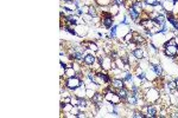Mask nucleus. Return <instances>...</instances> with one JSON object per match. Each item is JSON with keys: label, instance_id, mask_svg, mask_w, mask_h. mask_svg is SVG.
<instances>
[{"label": "nucleus", "instance_id": "nucleus-28", "mask_svg": "<svg viewBox=\"0 0 178 118\" xmlns=\"http://www.w3.org/2000/svg\"><path fill=\"white\" fill-rule=\"evenodd\" d=\"M132 39H133V33H128V34L125 37V42H126V43H130Z\"/></svg>", "mask_w": 178, "mask_h": 118}, {"label": "nucleus", "instance_id": "nucleus-22", "mask_svg": "<svg viewBox=\"0 0 178 118\" xmlns=\"http://www.w3.org/2000/svg\"><path fill=\"white\" fill-rule=\"evenodd\" d=\"M113 5H118V6H123L126 5V0H112Z\"/></svg>", "mask_w": 178, "mask_h": 118}, {"label": "nucleus", "instance_id": "nucleus-26", "mask_svg": "<svg viewBox=\"0 0 178 118\" xmlns=\"http://www.w3.org/2000/svg\"><path fill=\"white\" fill-rule=\"evenodd\" d=\"M133 117H135V118H143V117H146V115H143V112L140 111H135L134 113H133Z\"/></svg>", "mask_w": 178, "mask_h": 118}, {"label": "nucleus", "instance_id": "nucleus-13", "mask_svg": "<svg viewBox=\"0 0 178 118\" xmlns=\"http://www.w3.org/2000/svg\"><path fill=\"white\" fill-rule=\"evenodd\" d=\"M152 20H153V23H155L156 25H158V26H164L165 21H166V19H165V17H164L163 14L156 16L155 18H152Z\"/></svg>", "mask_w": 178, "mask_h": 118}, {"label": "nucleus", "instance_id": "nucleus-35", "mask_svg": "<svg viewBox=\"0 0 178 118\" xmlns=\"http://www.w3.org/2000/svg\"><path fill=\"white\" fill-rule=\"evenodd\" d=\"M168 1H172V3H173V1H175V0H168Z\"/></svg>", "mask_w": 178, "mask_h": 118}, {"label": "nucleus", "instance_id": "nucleus-25", "mask_svg": "<svg viewBox=\"0 0 178 118\" xmlns=\"http://www.w3.org/2000/svg\"><path fill=\"white\" fill-rule=\"evenodd\" d=\"M169 89L171 90V92H176L177 90V86H176V82H169Z\"/></svg>", "mask_w": 178, "mask_h": 118}, {"label": "nucleus", "instance_id": "nucleus-32", "mask_svg": "<svg viewBox=\"0 0 178 118\" xmlns=\"http://www.w3.org/2000/svg\"><path fill=\"white\" fill-rule=\"evenodd\" d=\"M61 65H62V69H64V70L68 69V66H67V65H66L64 63H63V61H61Z\"/></svg>", "mask_w": 178, "mask_h": 118}, {"label": "nucleus", "instance_id": "nucleus-1", "mask_svg": "<svg viewBox=\"0 0 178 118\" xmlns=\"http://www.w3.org/2000/svg\"><path fill=\"white\" fill-rule=\"evenodd\" d=\"M83 82L82 79H80V78L77 76H74V77H70V78H67V80H66V87L68 90H71V91H75V90H77L82 86Z\"/></svg>", "mask_w": 178, "mask_h": 118}, {"label": "nucleus", "instance_id": "nucleus-20", "mask_svg": "<svg viewBox=\"0 0 178 118\" xmlns=\"http://www.w3.org/2000/svg\"><path fill=\"white\" fill-rule=\"evenodd\" d=\"M88 14H89V16H92V17H96V16H97L96 7H94L93 5L88 6Z\"/></svg>", "mask_w": 178, "mask_h": 118}, {"label": "nucleus", "instance_id": "nucleus-16", "mask_svg": "<svg viewBox=\"0 0 178 118\" xmlns=\"http://www.w3.org/2000/svg\"><path fill=\"white\" fill-rule=\"evenodd\" d=\"M151 66H152V69H153V71L156 72V74H157L158 77H160V76L163 74V69H161L160 65H158V64H152Z\"/></svg>", "mask_w": 178, "mask_h": 118}, {"label": "nucleus", "instance_id": "nucleus-5", "mask_svg": "<svg viewBox=\"0 0 178 118\" xmlns=\"http://www.w3.org/2000/svg\"><path fill=\"white\" fill-rule=\"evenodd\" d=\"M145 110H146V116L147 117H158V111H157V108L155 105H150V104H147V105L145 106Z\"/></svg>", "mask_w": 178, "mask_h": 118}, {"label": "nucleus", "instance_id": "nucleus-12", "mask_svg": "<svg viewBox=\"0 0 178 118\" xmlns=\"http://www.w3.org/2000/svg\"><path fill=\"white\" fill-rule=\"evenodd\" d=\"M96 77L97 78H100L101 80H102V83H110V80H112V78L107 74V73H105V72H96Z\"/></svg>", "mask_w": 178, "mask_h": 118}, {"label": "nucleus", "instance_id": "nucleus-34", "mask_svg": "<svg viewBox=\"0 0 178 118\" xmlns=\"http://www.w3.org/2000/svg\"><path fill=\"white\" fill-rule=\"evenodd\" d=\"M175 82H176V86H177V91H178V78H177V79H176Z\"/></svg>", "mask_w": 178, "mask_h": 118}, {"label": "nucleus", "instance_id": "nucleus-36", "mask_svg": "<svg viewBox=\"0 0 178 118\" xmlns=\"http://www.w3.org/2000/svg\"><path fill=\"white\" fill-rule=\"evenodd\" d=\"M126 1H130V0H126Z\"/></svg>", "mask_w": 178, "mask_h": 118}, {"label": "nucleus", "instance_id": "nucleus-3", "mask_svg": "<svg viewBox=\"0 0 178 118\" xmlns=\"http://www.w3.org/2000/svg\"><path fill=\"white\" fill-rule=\"evenodd\" d=\"M165 55L171 58H176L178 56V46L177 45H168L165 47Z\"/></svg>", "mask_w": 178, "mask_h": 118}, {"label": "nucleus", "instance_id": "nucleus-2", "mask_svg": "<svg viewBox=\"0 0 178 118\" xmlns=\"http://www.w3.org/2000/svg\"><path fill=\"white\" fill-rule=\"evenodd\" d=\"M113 14L110 12H102V24L106 29H110L112 25L114 24V19H113Z\"/></svg>", "mask_w": 178, "mask_h": 118}, {"label": "nucleus", "instance_id": "nucleus-19", "mask_svg": "<svg viewBox=\"0 0 178 118\" xmlns=\"http://www.w3.org/2000/svg\"><path fill=\"white\" fill-rule=\"evenodd\" d=\"M108 56H109V58L113 60V61H115V60H118L119 59V53L115 51V50H112L109 53H108Z\"/></svg>", "mask_w": 178, "mask_h": 118}, {"label": "nucleus", "instance_id": "nucleus-23", "mask_svg": "<svg viewBox=\"0 0 178 118\" xmlns=\"http://www.w3.org/2000/svg\"><path fill=\"white\" fill-rule=\"evenodd\" d=\"M117 29H118V26H112L110 27V38L112 39L117 37Z\"/></svg>", "mask_w": 178, "mask_h": 118}, {"label": "nucleus", "instance_id": "nucleus-18", "mask_svg": "<svg viewBox=\"0 0 178 118\" xmlns=\"http://www.w3.org/2000/svg\"><path fill=\"white\" fill-rule=\"evenodd\" d=\"M144 3L146 5H151V6H159V5H161L160 0H144Z\"/></svg>", "mask_w": 178, "mask_h": 118}, {"label": "nucleus", "instance_id": "nucleus-7", "mask_svg": "<svg viewBox=\"0 0 178 118\" xmlns=\"http://www.w3.org/2000/svg\"><path fill=\"white\" fill-rule=\"evenodd\" d=\"M115 93L120 97L121 100H126L127 97H128V95H130L128 90H127L126 87H123V89H117V90H115Z\"/></svg>", "mask_w": 178, "mask_h": 118}, {"label": "nucleus", "instance_id": "nucleus-14", "mask_svg": "<svg viewBox=\"0 0 178 118\" xmlns=\"http://www.w3.org/2000/svg\"><path fill=\"white\" fill-rule=\"evenodd\" d=\"M166 20H169L173 26H175V29L176 30H178V19L172 14V13L171 12H169L168 13V17H166Z\"/></svg>", "mask_w": 178, "mask_h": 118}, {"label": "nucleus", "instance_id": "nucleus-4", "mask_svg": "<svg viewBox=\"0 0 178 118\" xmlns=\"http://www.w3.org/2000/svg\"><path fill=\"white\" fill-rule=\"evenodd\" d=\"M103 98H105L103 93L101 95V93H99V92H95V93L92 96V102H93L94 105L96 106V109H100V108H101V105H102Z\"/></svg>", "mask_w": 178, "mask_h": 118}, {"label": "nucleus", "instance_id": "nucleus-15", "mask_svg": "<svg viewBox=\"0 0 178 118\" xmlns=\"http://www.w3.org/2000/svg\"><path fill=\"white\" fill-rule=\"evenodd\" d=\"M127 103H128V104H131V105H137V104H138V97L137 96H134L132 92L128 95V97H127Z\"/></svg>", "mask_w": 178, "mask_h": 118}, {"label": "nucleus", "instance_id": "nucleus-24", "mask_svg": "<svg viewBox=\"0 0 178 118\" xmlns=\"http://www.w3.org/2000/svg\"><path fill=\"white\" fill-rule=\"evenodd\" d=\"M96 3L99 5H101V6H107V5H109L112 3V0H96Z\"/></svg>", "mask_w": 178, "mask_h": 118}, {"label": "nucleus", "instance_id": "nucleus-10", "mask_svg": "<svg viewBox=\"0 0 178 118\" xmlns=\"http://www.w3.org/2000/svg\"><path fill=\"white\" fill-rule=\"evenodd\" d=\"M112 86L115 89H123L125 87V80L123 79H118V78H113L110 80Z\"/></svg>", "mask_w": 178, "mask_h": 118}, {"label": "nucleus", "instance_id": "nucleus-29", "mask_svg": "<svg viewBox=\"0 0 178 118\" xmlns=\"http://www.w3.org/2000/svg\"><path fill=\"white\" fill-rule=\"evenodd\" d=\"M64 30H66V31H68L70 34H72V35H76V32H75V30H72V29L70 27V26H66V27H64Z\"/></svg>", "mask_w": 178, "mask_h": 118}, {"label": "nucleus", "instance_id": "nucleus-9", "mask_svg": "<svg viewBox=\"0 0 178 118\" xmlns=\"http://www.w3.org/2000/svg\"><path fill=\"white\" fill-rule=\"evenodd\" d=\"M95 60H96V57H95V55H92V53L86 55L84 58H83V63H84L86 65H89V66L94 65V64H95Z\"/></svg>", "mask_w": 178, "mask_h": 118}, {"label": "nucleus", "instance_id": "nucleus-33", "mask_svg": "<svg viewBox=\"0 0 178 118\" xmlns=\"http://www.w3.org/2000/svg\"><path fill=\"white\" fill-rule=\"evenodd\" d=\"M62 1H64V3H71V1H74V0H62Z\"/></svg>", "mask_w": 178, "mask_h": 118}, {"label": "nucleus", "instance_id": "nucleus-27", "mask_svg": "<svg viewBox=\"0 0 178 118\" xmlns=\"http://www.w3.org/2000/svg\"><path fill=\"white\" fill-rule=\"evenodd\" d=\"M123 80H125V82H131V80H132V73L127 72L126 76H125V78H123Z\"/></svg>", "mask_w": 178, "mask_h": 118}, {"label": "nucleus", "instance_id": "nucleus-17", "mask_svg": "<svg viewBox=\"0 0 178 118\" xmlns=\"http://www.w3.org/2000/svg\"><path fill=\"white\" fill-rule=\"evenodd\" d=\"M64 19H66V21H68L71 25L77 24V17H75V16H67V17H64Z\"/></svg>", "mask_w": 178, "mask_h": 118}, {"label": "nucleus", "instance_id": "nucleus-6", "mask_svg": "<svg viewBox=\"0 0 178 118\" xmlns=\"http://www.w3.org/2000/svg\"><path fill=\"white\" fill-rule=\"evenodd\" d=\"M127 10H128V14H130L131 19L133 21L138 23V19H139V17H140V13H139L138 11H135V8L132 7V6H128V8H127Z\"/></svg>", "mask_w": 178, "mask_h": 118}, {"label": "nucleus", "instance_id": "nucleus-21", "mask_svg": "<svg viewBox=\"0 0 178 118\" xmlns=\"http://www.w3.org/2000/svg\"><path fill=\"white\" fill-rule=\"evenodd\" d=\"M120 59H121V61H122V64L125 65V66H127V68H128L130 66V58H128V56H127V55H122L121 57H120Z\"/></svg>", "mask_w": 178, "mask_h": 118}, {"label": "nucleus", "instance_id": "nucleus-11", "mask_svg": "<svg viewBox=\"0 0 178 118\" xmlns=\"http://www.w3.org/2000/svg\"><path fill=\"white\" fill-rule=\"evenodd\" d=\"M132 55H133V57L135 59H143L145 57V52L140 47H138V48H135V50L132 51Z\"/></svg>", "mask_w": 178, "mask_h": 118}, {"label": "nucleus", "instance_id": "nucleus-8", "mask_svg": "<svg viewBox=\"0 0 178 118\" xmlns=\"http://www.w3.org/2000/svg\"><path fill=\"white\" fill-rule=\"evenodd\" d=\"M132 42L135 44V45H145L146 44V40H145V38L140 34H138V33H133V39H132Z\"/></svg>", "mask_w": 178, "mask_h": 118}, {"label": "nucleus", "instance_id": "nucleus-30", "mask_svg": "<svg viewBox=\"0 0 178 118\" xmlns=\"http://www.w3.org/2000/svg\"><path fill=\"white\" fill-rule=\"evenodd\" d=\"M137 77H138V79H140V80H144V79H145V73H144V72H139Z\"/></svg>", "mask_w": 178, "mask_h": 118}, {"label": "nucleus", "instance_id": "nucleus-31", "mask_svg": "<svg viewBox=\"0 0 178 118\" xmlns=\"http://www.w3.org/2000/svg\"><path fill=\"white\" fill-rule=\"evenodd\" d=\"M169 116L170 117H178V112H171Z\"/></svg>", "mask_w": 178, "mask_h": 118}]
</instances>
